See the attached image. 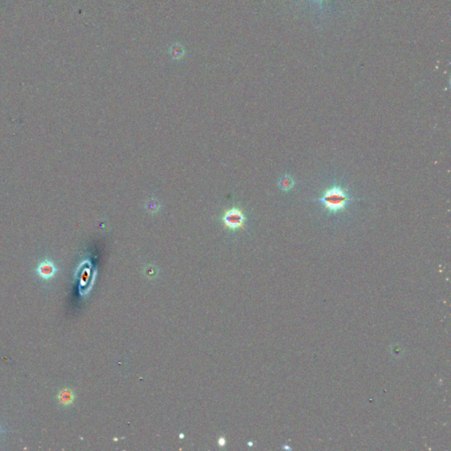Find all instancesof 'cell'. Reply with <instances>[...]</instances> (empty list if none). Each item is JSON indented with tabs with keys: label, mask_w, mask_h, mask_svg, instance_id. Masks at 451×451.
<instances>
[{
	"label": "cell",
	"mask_w": 451,
	"mask_h": 451,
	"mask_svg": "<svg viewBox=\"0 0 451 451\" xmlns=\"http://www.w3.org/2000/svg\"><path fill=\"white\" fill-rule=\"evenodd\" d=\"M354 199L346 188L340 184H333L325 189L324 193L316 201L320 204L326 213L337 215L346 212Z\"/></svg>",
	"instance_id": "cell-1"
},
{
	"label": "cell",
	"mask_w": 451,
	"mask_h": 451,
	"mask_svg": "<svg viewBox=\"0 0 451 451\" xmlns=\"http://www.w3.org/2000/svg\"><path fill=\"white\" fill-rule=\"evenodd\" d=\"M223 221L227 228L236 229V228H243L245 218L243 216V213L240 210L233 208L228 211L224 215Z\"/></svg>",
	"instance_id": "cell-2"
},
{
	"label": "cell",
	"mask_w": 451,
	"mask_h": 451,
	"mask_svg": "<svg viewBox=\"0 0 451 451\" xmlns=\"http://www.w3.org/2000/svg\"><path fill=\"white\" fill-rule=\"evenodd\" d=\"M57 269L53 262L45 260L39 264L36 268V273L41 279L49 280L56 275Z\"/></svg>",
	"instance_id": "cell-3"
},
{
	"label": "cell",
	"mask_w": 451,
	"mask_h": 451,
	"mask_svg": "<svg viewBox=\"0 0 451 451\" xmlns=\"http://www.w3.org/2000/svg\"><path fill=\"white\" fill-rule=\"evenodd\" d=\"M57 399H58V401L63 406H69V405H71L74 401V393L71 390L64 389V390H62L59 392V394L57 396Z\"/></svg>",
	"instance_id": "cell-4"
},
{
	"label": "cell",
	"mask_w": 451,
	"mask_h": 451,
	"mask_svg": "<svg viewBox=\"0 0 451 451\" xmlns=\"http://www.w3.org/2000/svg\"><path fill=\"white\" fill-rule=\"evenodd\" d=\"M295 185V181L292 178L290 175H285L280 180L279 186L280 189L285 191L291 190L292 188Z\"/></svg>",
	"instance_id": "cell-5"
},
{
	"label": "cell",
	"mask_w": 451,
	"mask_h": 451,
	"mask_svg": "<svg viewBox=\"0 0 451 451\" xmlns=\"http://www.w3.org/2000/svg\"><path fill=\"white\" fill-rule=\"evenodd\" d=\"M0 433H1V429H0Z\"/></svg>",
	"instance_id": "cell-6"
}]
</instances>
